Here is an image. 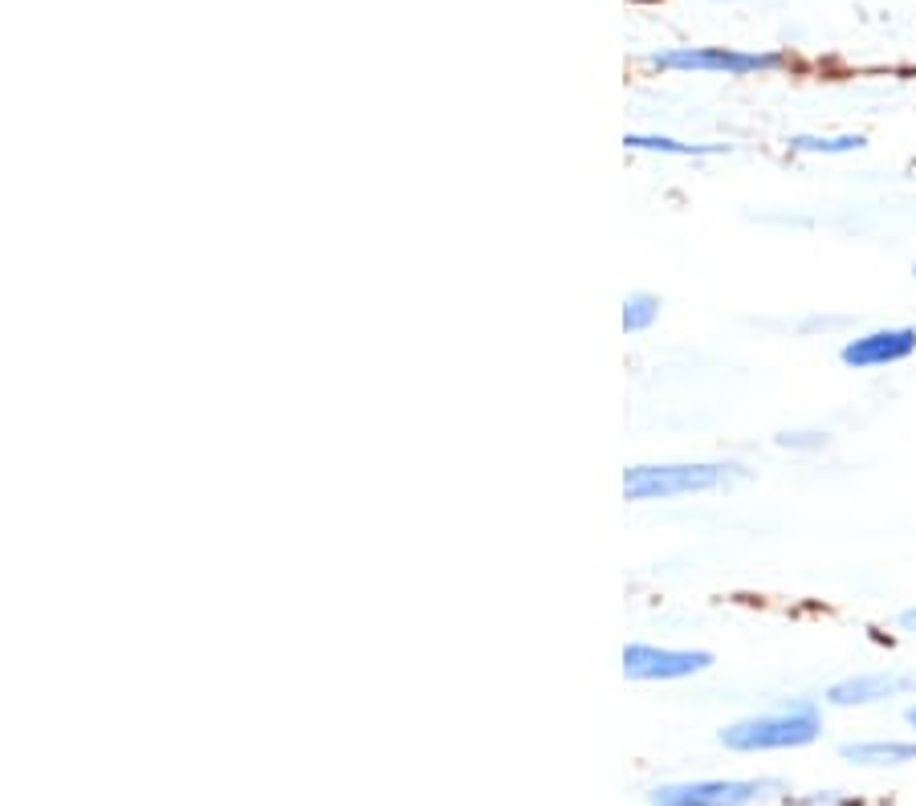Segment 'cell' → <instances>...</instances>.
I'll return each instance as SVG.
<instances>
[{"label": "cell", "instance_id": "1", "mask_svg": "<svg viewBox=\"0 0 916 806\" xmlns=\"http://www.w3.org/2000/svg\"><path fill=\"white\" fill-rule=\"evenodd\" d=\"M746 481L741 464L721 461H680V464H631L623 469V498L643 505V501H672L692 498V493H713Z\"/></svg>", "mask_w": 916, "mask_h": 806}, {"label": "cell", "instance_id": "2", "mask_svg": "<svg viewBox=\"0 0 916 806\" xmlns=\"http://www.w3.org/2000/svg\"><path fill=\"white\" fill-rule=\"evenodd\" d=\"M823 729L819 705L810 697L786 700L778 709L746 717V721L721 729V746L733 754H766V749H798L810 746Z\"/></svg>", "mask_w": 916, "mask_h": 806}, {"label": "cell", "instance_id": "3", "mask_svg": "<svg viewBox=\"0 0 916 806\" xmlns=\"http://www.w3.org/2000/svg\"><path fill=\"white\" fill-rule=\"evenodd\" d=\"M656 70H692V73H729V78H746V73H770L782 66V53L770 49H726V46H677L652 53Z\"/></svg>", "mask_w": 916, "mask_h": 806}, {"label": "cell", "instance_id": "4", "mask_svg": "<svg viewBox=\"0 0 916 806\" xmlns=\"http://www.w3.org/2000/svg\"><path fill=\"white\" fill-rule=\"evenodd\" d=\"M774 795H782V783L774 778H705L660 786L652 790V806H754Z\"/></svg>", "mask_w": 916, "mask_h": 806}, {"label": "cell", "instance_id": "5", "mask_svg": "<svg viewBox=\"0 0 916 806\" xmlns=\"http://www.w3.org/2000/svg\"><path fill=\"white\" fill-rule=\"evenodd\" d=\"M713 652L701 648H656V643H628L623 648V676L628 680H684L709 672Z\"/></svg>", "mask_w": 916, "mask_h": 806}, {"label": "cell", "instance_id": "6", "mask_svg": "<svg viewBox=\"0 0 916 806\" xmlns=\"http://www.w3.org/2000/svg\"><path fill=\"white\" fill-rule=\"evenodd\" d=\"M916 355V326H880V331H868L844 343L839 358L844 367L851 371H876V367H893V363H905V358Z\"/></svg>", "mask_w": 916, "mask_h": 806}, {"label": "cell", "instance_id": "7", "mask_svg": "<svg viewBox=\"0 0 916 806\" xmlns=\"http://www.w3.org/2000/svg\"><path fill=\"white\" fill-rule=\"evenodd\" d=\"M908 692H916V672L888 668V672H859L847 676V680H835L823 700L835 705V709H859V705H880V700L908 697Z\"/></svg>", "mask_w": 916, "mask_h": 806}, {"label": "cell", "instance_id": "8", "mask_svg": "<svg viewBox=\"0 0 916 806\" xmlns=\"http://www.w3.org/2000/svg\"><path fill=\"white\" fill-rule=\"evenodd\" d=\"M839 758L856 766H908L916 761V741H844Z\"/></svg>", "mask_w": 916, "mask_h": 806}, {"label": "cell", "instance_id": "9", "mask_svg": "<svg viewBox=\"0 0 916 806\" xmlns=\"http://www.w3.org/2000/svg\"><path fill=\"white\" fill-rule=\"evenodd\" d=\"M623 147L631 151H656V155H680V159H701V155H729V142H684L668 139V135H623Z\"/></svg>", "mask_w": 916, "mask_h": 806}, {"label": "cell", "instance_id": "10", "mask_svg": "<svg viewBox=\"0 0 916 806\" xmlns=\"http://www.w3.org/2000/svg\"><path fill=\"white\" fill-rule=\"evenodd\" d=\"M864 147V135H790V151L798 155H851Z\"/></svg>", "mask_w": 916, "mask_h": 806}, {"label": "cell", "instance_id": "11", "mask_svg": "<svg viewBox=\"0 0 916 806\" xmlns=\"http://www.w3.org/2000/svg\"><path fill=\"white\" fill-rule=\"evenodd\" d=\"M660 297L648 294V289H636V294L623 297V331L628 334H643L652 331V322L660 318Z\"/></svg>", "mask_w": 916, "mask_h": 806}, {"label": "cell", "instance_id": "12", "mask_svg": "<svg viewBox=\"0 0 916 806\" xmlns=\"http://www.w3.org/2000/svg\"><path fill=\"white\" fill-rule=\"evenodd\" d=\"M778 449H823L827 432H778Z\"/></svg>", "mask_w": 916, "mask_h": 806}, {"label": "cell", "instance_id": "13", "mask_svg": "<svg viewBox=\"0 0 916 806\" xmlns=\"http://www.w3.org/2000/svg\"><path fill=\"white\" fill-rule=\"evenodd\" d=\"M900 628H905V631H916V607H908L905 616H900Z\"/></svg>", "mask_w": 916, "mask_h": 806}, {"label": "cell", "instance_id": "14", "mask_svg": "<svg viewBox=\"0 0 916 806\" xmlns=\"http://www.w3.org/2000/svg\"><path fill=\"white\" fill-rule=\"evenodd\" d=\"M905 717H908V725H913V729H916V705H913V709L905 712Z\"/></svg>", "mask_w": 916, "mask_h": 806}, {"label": "cell", "instance_id": "15", "mask_svg": "<svg viewBox=\"0 0 916 806\" xmlns=\"http://www.w3.org/2000/svg\"><path fill=\"white\" fill-rule=\"evenodd\" d=\"M913 273H916V265H913Z\"/></svg>", "mask_w": 916, "mask_h": 806}]
</instances>
